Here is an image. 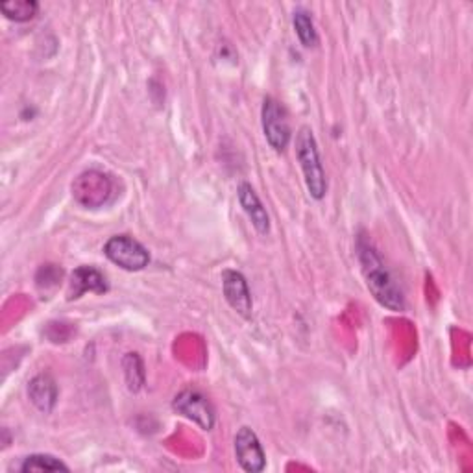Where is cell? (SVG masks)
Listing matches in <instances>:
<instances>
[{"label":"cell","mask_w":473,"mask_h":473,"mask_svg":"<svg viewBox=\"0 0 473 473\" xmlns=\"http://www.w3.org/2000/svg\"><path fill=\"white\" fill-rule=\"evenodd\" d=\"M357 253L362 267V274L366 280V287L376 298L378 303L387 307L389 310L399 312L405 310V296L401 287L396 283L390 271L385 267V262L374 244L364 237L357 242Z\"/></svg>","instance_id":"6da1fadb"},{"label":"cell","mask_w":473,"mask_h":473,"mask_svg":"<svg viewBox=\"0 0 473 473\" xmlns=\"http://www.w3.org/2000/svg\"><path fill=\"white\" fill-rule=\"evenodd\" d=\"M296 160L301 167L305 187L314 200H322L328 192V178L320 160L317 137L309 126H301L296 133Z\"/></svg>","instance_id":"7a4b0ae2"},{"label":"cell","mask_w":473,"mask_h":473,"mask_svg":"<svg viewBox=\"0 0 473 473\" xmlns=\"http://www.w3.org/2000/svg\"><path fill=\"white\" fill-rule=\"evenodd\" d=\"M71 191L82 207L100 209L115 198V180L106 172L91 169L74 178Z\"/></svg>","instance_id":"3957f363"},{"label":"cell","mask_w":473,"mask_h":473,"mask_svg":"<svg viewBox=\"0 0 473 473\" xmlns=\"http://www.w3.org/2000/svg\"><path fill=\"white\" fill-rule=\"evenodd\" d=\"M261 123L262 133H265V139L271 144V148L278 153L285 152L291 144L292 132L287 110L280 100H276L274 96H265L261 108Z\"/></svg>","instance_id":"277c9868"},{"label":"cell","mask_w":473,"mask_h":473,"mask_svg":"<svg viewBox=\"0 0 473 473\" xmlns=\"http://www.w3.org/2000/svg\"><path fill=\"white\" fill-rule=\"evenodd\" d=\"M103 255H106L113 265L128 272L144 271L150 262L148 250L130 235L112 237L106 244H103Z\"/></svg>","instance_id":"5b68a950"},{"label":"cell","mask_w":473,"mask_h":473,"mask_svg":"<svg viewBox=\"0 0 473 473\" xmlns=\"http://www.w3.org/2000/svg\"><path fill=\"white\" fill-rule=\"evenodd\" d=\"M172 407L178 414L185 416L191 422L200 426L203 431H212L217 422V412L213 403L209 401L205 394H202L196 389H185L182 390L174 401Z\"/></svg>","instance_id":"8992f818"},{"label":"cell","mask_w":473,"mask_h":473,"mask_svg":"<svg viewBox=\"0 0 473 473\" xmlns=\"http://www.w3.org/2000/svg\"><path fill=\"white\" fill-rule=\"evenodd\" d=\"M235 457L244 471L259 473L267 466V455L257 435L250 428H241L235 435Z\"/></svg>","instance_id":"52a82bcc"},{"label":"cell","mask_w":473,"mask_h":473,"mask_svg":"<svg viewBox=\"0 0 473 473\" xmlns=\"http://www.w3.org/2000/svg\"><path fill=\"white\" fill-rule=\"evenodd\" d=\"M222 292L226 301L235 312H239L242 319H251V310H253L251 292L246 278L241 272L237 271L222 272Z\"/></svg>","instance_id":"ba28073f"},{"label":"cell","mask_w":473,"mask_h":473,"mask_svg":"<svg viewBox=\"0 0 473 473\" xmlns=\"http://www.w3.org/2000/svg\"><path fill=\"white\" fill-rule=\"evenodd\" d=\"M237 196H239L241 207L244 209V213L250 219L255 232L259 235H269L271 233V217L267 213L265 205H262L261 198L257 196L255 189L248 182H242L237 189Z\"/></svg>","instance_id":"9c48e42d"},{"label":"cell","mask_w":473,"mask_h":473,"mask_svg":"<svg viewBox=\"0 0 473 473\" xmlns=\"http://www.w3.org/2000/svg\"><path fill=\"white\" fill-rule=\"evenodd\" d=\"M85 292H94V294L108 292V280H106V276H103L94 267H78L71 274L67 298L69 300H78Z\"/></svg>","instance_id":"30bf717a"},{"label":"cell","mask_w":473,"mask_h":473,"mask_svg":"<svg viewBox=\"0 0 473 473\" xmlns=\"http://www.w3.org/2000/svg\"><path fill=\"white\" fill-rule=\"evenodd\" d=\"M28 398L34 407L44 414L52 412L58 403V385L50 374H39L28 383Z\"/></svg>","instance_id":"8fae6325"},{"label":"cell","mask_w":473,"mask_h":473,"mask_svg":"<svg viewBox=\"0 0 473 473\" xmlns=\"http://www.w3.org/2000/svg\"><path fill=\"white\" fill-rule=\"evenodd\" d=\"M123 370H124V379L128 385L130 392H139L144 387V379H146V372H144V364L143 359L139 357V353H126L123 359Z\"/></svg>","instance_id":"7c38bea8"},{"label":"cell","mask_w":473,"mask_h":473,"mask_svg":"<svg viewBox=\"0 0 473 473\" xmlns=\"http://www.w3.org/2000/svg\"><path fill=\"white\" fill-rule=\"evenodd\" d=\"M39 5L35 0H6L0 5V12L5 14L6 19L15 23H28L37 15Z\"/></svg>","instance_id":"4fadbf2b"},{"label":"cell","mask_w":473,"mask_h":473,"mask_svg":"<svg viewBox=\"0 0 473 473\" xmlns=\"http://www.w3.org/2000/svg\"><path fill=\"white\" fill-rule=\"evenodd\" d=\"M19 471L30 473V471H69V466L64 464L60 458L44 455V453H35L28 455L23 458L19 464Z\"/></svg>","instance_id":"5bb4252c"},{"label":"cell","mask_w":473,"mask_h":473,"mask_svg":"<svg viewBox=\"0 0 473 473\" xmlns=\"http://www.w3.org/2000/svg\"><path fill=\"white\" fill-rule=\"evenodd\" d=\"M292 25L296 30V35L300 39V43L305 48H310L319 43V35H317V28H314V23L310 19V14L305 10H296L292 15Z\"/></svg>","instance_id":"9a60e30c"},{"label":"cell","mask_w":473,"mask_h":473,"mask_svg":"<svg viewBox=\"0 0 473 473\" xmlns=\"http://www.w3.org/2000/svg\"><path fill=\"white\" fill-rule=\"evenodd\" d=\"M37 287H48V285H56L60 280H62V271L54 265H46V267H41V271L37 272Z\"/></svg>","instance_id":"2e32d148"}]
</instances>
